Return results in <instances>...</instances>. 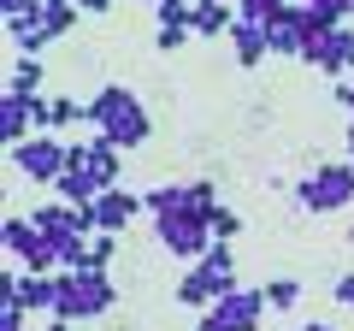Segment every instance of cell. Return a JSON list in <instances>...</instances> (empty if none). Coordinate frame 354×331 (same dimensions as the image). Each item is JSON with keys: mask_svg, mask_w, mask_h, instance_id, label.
I'll use <instances>...</instances> for the list:
<instances>
[{"mask_svg": "<svg viewBox=\"0 0 354 331\" xmlns=\"http://www.w3.org/2000/svg\"><path fill=\"white\" fill-rule=\"evenodd\" d=\"M83 118H88V130L95 136H106V142H118V148H142V142L153 136V118H148V107H142V95L136 89H124V83H106V89H95L83 101Z\"/></svg>", "mask_w": 354, "mask_h": 331, "instance_id": "obj_1", "label": "cell"}, {"mask_svg": "<svg viewBox=\"0 0 354 331\" xmlns=\"http://www.w3.org/2000/svg\"><path fill=\"white\" fill-rule=\"evenodd\" d=\"M230 290H236V255H230V242H213V249L177 278V302L183 307H213L218 296H230Z\"/></svg>", "mask_w": 354, "mask_h": 331, "instance_id": "obj_2", "label": "cell"}, {"mask_svg": "<svg viewBox=\"0 0 354 331\" xmlns=\"http://www.w3.org/2000/svg\"><path fill=\"white\" fill-rule=\"evenodd\" d=\"M295 207H301V213H342V207H354V160L313 166V172L295 184Z\"/></svg>", "mask_w": 354, "mask_h": 331, "instance_id": "obj_3", "label": "cell"}, {"mask_svg": "<svg viewBox=\"0 0 354 331\" xmlns=\"http://www.w3.org/2000/svg\"><path fill=\"white\" fill-rule=\"evenodd\" d=\"M113 302H118V284L106 278V272H59V307L53 314L59 319H101V314H113Z\"/></svg>", "mask_w": 354, "mask_h": 331, "instance_id": "obj_4", "label": "cell"}, {"mask_svg": "<svg viewBox=\"0 0 354 331\" xmlns=\"http://www.w3.org/2000/svg\"><path fill=\"white\" fill-rule=\"evenodd\" d=\"M153 237H160L165 255L189 260V267L218 242V237H213V225H207V213H189V207H183V213H160V219H153Z\"/></svg>", "mask_w": 354, "mask_h": 331, "instance_id": "obj_5", "label": "cell"}, {"mask_svg": "<svg viewBox=\"0 0 354 331\" xmlns=\"http://www.w3.org/2000/svg\"><path fill=\"white\" fill-rule=\"evenodd\" d=\"M266 325V290L236 284L230 296H218L213 307H201V325L195 331H260Z\"/></svg>", "mask_w": 354, "mask_h": 331, "instance_id": "obj_6", "label": "cell"}, {"mask_svg": "<svg viewBox=\"0 0 354 331\" xmlns=\"http://www.w3.org/2000/svg\"><path fill=\"white\" fill-rule=\"evenodd\" d=\"M65 166H71V142L53 136V130H36L30 142L12 148V172H24V178H36V184H59Z\"/></svg>", "mask_w": 354, "mask_h": 331, "instance_id": "obj_7", "label": "cell"}, {"mask_svg": "<svg viewBox=\"0 0 354 331\" xmlns=\"http://www.w3.org/2000/svg\"><path fill=\"white\" fill-rule=\"evenodd\" d=\"M313 36H319V24H313V12H307L301 0H290L278 18H266V42H272V53H295V60H301Z\"/></svg>", "mask_w": 354, "mask_h": 331, "instance_id": "obj_8", "label": "cell"}, {"mask_svg": "<svg viewBox=\"0 0 354 331\" xmlns=\"http://www.w3.org/2000/svg\"><path fill=\"white\" fill-rule=\"evenodd\" d=\"M313 71H325V77H348L354 71V24H342V30H319L313 42H307V53H301Z\"/></svg>", "mask_w": 354, "mask_h": 331, "instance_id": "obj_9", "label": "cell"}, {"mask_svg": "<svg viewBox=\"0 0 354 331\" xmlns=\"http://www.w3.org/2000/svg\"><path fill=\"white\" fill-rule=\"evenodd\" d=\"M136 213H148V202H142L136 190H124V184H118V190H106L101 202L88 207V219H95V231H106V237H124V231L136 225Z\"/></svg>", "mask_w": 354, "mask_h": 331, "instance_id": "obj_10", "label": "cell"}, {"mask_svg": "<svg viewBox=\"0 0 354 331\" xmlns=\"http://www.w3.org/2000/svg\"><path fill=\"white\" fill-rule=\"evenodd\" d=\"M118 142H106V136H88V142H71V166L77 172H88V178H101L106 190H118Z\"/></svg>", "mask_w": 354, "mask_h": 331, "instance_id": "obj_11", "label": "cell"}, {"mask_svg": "<svg viewBox=\"0 0 354 331\" xmlns=\"http://www.w3.org/2000/svg\"><path fill=\"white\" fill-rule=\"evenodd\" d=\"M6 36H12V48L18 53H41V48H53V30H48V12L41 6H30V12H12L6 18Z\"/></svg>", "mask_w": 354, "mask_h": 331, "instance_id": "obj_12", "label": "cell"}, {"mask_svg": "<svg viewBox=\"0 0 354 331\" xmlns=\"http://www.w3.org/2000/svg\"><path fill=\"white\" fill-rule=\"evenodd\" d=\"M0 130H6L12 148L36 136V95H12V89L0 95Z\"/></svg>", "mask_w": 354, "mask_h": 331, "instance_id": "obj_13", "label": "cell"}, {"mask_svg": "<svg viewBox=\"0 0 354 331\" xmlns=\"http://www.w3.org/2000/svg\"><path fill=\"white\" fill-rule=\"evenodd\" d=\"M266 53H272V42H266V24H248V18H236V30H230V60H236L242 71H254V65H266Z\"/></svg>", "mask_w": 354, "mask_h": 331, "instance_id": "obj_14", "label": "cell"}, {"mask_svg": "<svg viewBox=\"0 0 354 331\" xmlns=\"http://www.w3.org/2000/svg\"><path fill=\"white\" fill-rule=\"evenodd\" d=\"M189 30L195 36H230V30H236V6H230V0H195V12H189Z\"/></svg>", "mask_w": 354, "mask_h": 331, "instance_id": "obj_15", "label": "cell"}, {"mask_svg": "<svg viewBox=\"0 0 354 331\" xmlns=\"http://www.w3.org/2000/svg\"><path fill=\"white\" fill-rule=\"evenodd\" d=\"M6 89H12V95H41V89H48V65H41V53H18L12 71H6Z\"/></svg>", "mask_w": 354, "mask_h": 331, "instance_id": "obj_16", "label": "cell"}, {"mask_svg": "<svg viewBox=\"0 0 354 331\" xmlns=\"http://www.w3.org/2000/svg\"><path fill=\"white\" fill-rule=\"evenodd\" d=\"M53 190H59V202H71V207H95L106 195V184L88 178V172H77V166H65V178L53 184Z\"/></svg>", "mask_w": 354, "mask_h": 331, "instance_id": "obj_17", "label": "cell"}, {"mask_svg": "<svg viewBox=\"0 0 354 331\" xmlns=\"http://www.w3.org/2000/svg\"><path fill=\"white\" fill-rule=\"evenodd\" d=\"M142 202H148L153 219H160V213H183V207H189V184H160V190H148ZM189 213H195V207H189Z\"/></svg>", "mask_w": 354, "mask_h": 331, "instance_id": "obj_18", "label": "cell"}, {"mask_svg": "<svg viewBox=\"0 0 354 331\" xmlns=\"http://www.w3.org/2000/svg\"><path fill=\"white\" fill-rule=\"evenodd\" d=\"M71 125H88L83 101H71V95H48V130H53V136H65Z\"/></svg>", "mask_w": 354, "mask_h": 331, "instance_id": "obj_19", "label": "cell"}, {"mask_svg": "<svg viewBox=\"0 0 354 331\" xmlns=\"http://www.w3.org/2000/svg\"><path fill=\"white\" fill-rule=\"evenodd\" d=\"M260 290H266V307H272V314H290V307L301 302V284L295 278H266Z\"/></svg>", "mask_w": 354, "mask_h": 331, "instance_id": "obj_20", "label": "cell"}, {"mask_svg": "<svg viewBox=\"0 0 354 331\" xmlns=\"http://www.w3.org/2000/svg\"><path fill=\"white\" fill-rule=\"evenodd\" d=\"M118 260V237H106V231H95L88 237V272H106Z\"/></svg>", "mask_w": 354, "mask_h": 331, "instance_id": "obj_21", "label": "cell"}, {"mask_svg": "<svg viewBox=\"0 0 354 331\" xmlns=\"http://www.w3.org/2000/svg\"><path fill=\"white\" fill-rule=\"evenodd\" d=\"M290 0H236V18H248V24H266V18H278Z\"/></svg>", "mask_w": 354, "mask_h": 331, "instance_id": "obj_22", "label": "cell"}, {"mask_svg": "<svg viewBox=\"0 0 354 331\" xmlns=\"http://www.w3.org/2000/svg\"><path fill=\"white\" fill-rule=\"evenodd\" d=\"M189 36H195L189 24H160V30H153V48H160V53H177V48H189Z\"/></svg>", "mask_w": 354, "mask_h": 331, "instance_id": "obj_23", "label": "cell"}, {"mask_svg": "<svg viewBox=\"0 0 354 331\" xmlns=\"http://www.w3.org/2000/svg\"><path fill=\"white\" fill-rule=\"evenodd\" d=\"M207 225H213V237H218V242H230V237H236V231H242V213H230V207L218 202L213 213H207Z\"/></svg>", "mask_w": 354, "mask_h": 331, "instance_id": "obj_24", "label": "cell"}, {"mask_svg": "<svg viewBox=\"0 0 354 331\" xmlns=\"http://www.w3.org/2000/svg\"><path fill=\"white\" fill-rule=\"evenodd\" d=\"M30 307H18V296H0V331H24Z\"/></svg>", "mask_w": 354, "mask_h": 331, "instance_id": "obj_25", "label": "cell"}, {"mask_svg": "<svg viewBox=\"0 0 354 331\" xmlns=\"http://www.w3.org/2000/svg\"><path fill=\"white\" fill-rule=\"evenodd\" d=\"M330 296H337V302H342V307H354V272H342V278H337V284H330Z\"/></svg>", "mask_w": 354, "mask_h": 331, "instance_id": "obj_26", "label": "cell"}, {"mask_svg": "<svg viewBox=\"0 0 354 331\" xmlns=\"http://www.w3.org/2000/svg\"><path fill=\"white\" fill-rule=\"evenodd\" d=\"M30 6H41V0H0V12L12 18V12H30Z\"/></svg>", "mask_w": 354, "mask_h": 331, "instance_id": "obj_27", "label": "cell"}, {"mask_svg": "<svg viewBox=\"0 0 354 331\" xmlns=\"http://www.w3.org/2000/svg\"><path fill=\"white\" fill-rule=\"evenodd\" d=\"M48 331H77L71 319H59V314H48Z\"/></svg>", "mask_w": 354, "mask_h": 331, "instance_id": "obj_28", "label": "cell"}, {"mask_svg": "<svg viewBox=\"0 0 354 331\" xmlns=\"http://www.w3.org/2000/svg\"><path fill=\"white\" fill-rule=\"evenodd\" d=\"M301 331H342V325H330V319H307Z\"/></svg>", "mask_w": 354, "mask_h": 331, "instance_id": "obj_29", "label": "cell"}, {"mask_svg": "<svg viewBox=\"0 0 354 331\" xmlns=\"http://www.w3.org/2000/svg\"><path fill=\"white\" fill-rule=\"evenodd\" d=\"M348 160H354V113H348Z\"/></svg>", "mask_w": 354, "mask_h": 331, "instance_id": "obj_30", "label": "cell"}, {"mask_svg": "<svg viewBox=\"0 0 354 331\" xmlns=\"http://www.w3.org/2000/svg\"><path fill=\"white\" fill-rule=\"evenodd\" d=\"M342 242H354V225H348V231H342Z\"/></svg>", "mask_w": 354, "mask_h": 331, "instance_id": "obj_31", "label": "cell"}]
</instances>
